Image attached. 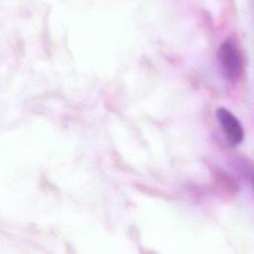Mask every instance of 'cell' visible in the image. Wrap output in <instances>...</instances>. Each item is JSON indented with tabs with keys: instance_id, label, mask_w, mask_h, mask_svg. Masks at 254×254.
<instances>
[{
	"instance_id": "1",
	"label": "cell",
	"mask_w": 254,
	"mask_h": 254,
	"mask_svg": "<svg viewBox=\"0 0 254 254\" xmlns=\"http://www.w3.org/2000/svg\"><path fill=\"white\" fill-rule=\"evenodd\" d=\"M218 61L224 76L230 80H236L242 70V59L237 47L231 41H224L217 53Z\"/></svg>"
},
{
	"instance_id": "2",
	"label": "cell",
	"mask_w": 254,
	"mask_h": 254,
	"mask_svg": "<svg viewBox=\"0 0 254 254\" xmlns=\"http://www.w3.org/2000/svg\"><path fill=\"white\" fill-rule=\"evenodd\" d=\"M216 118L221 125L227 140L232 145L241 144L244 139V131L239 120L224 107H219L216 110Z\"/></svg>"
},
{
	"instance_id": "3",
	"label": "cell",
	"mask_w": 254,
	"mask_h": 254,
	"mask_svg": "<svg viewBox=\"0 0 254 254\" xmlns=\"http://www.w3.org/2000/svg\"><path fill=\"white\" fill-rule=\"evenodd\" d=\"M252 181H253V186H254V173H253V179H252Z\"/></svg>"
}]
</instances>
